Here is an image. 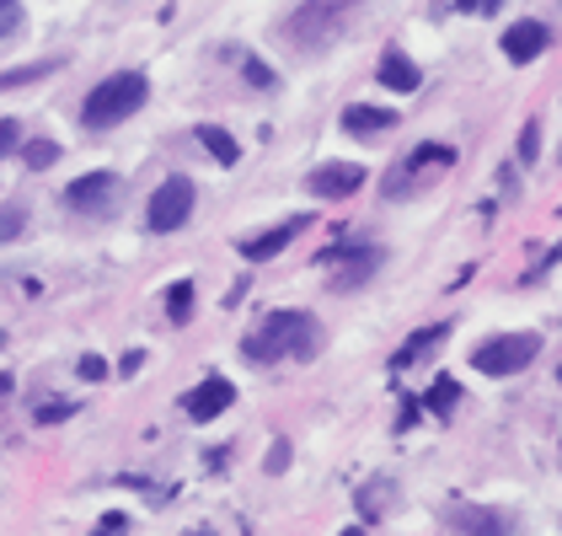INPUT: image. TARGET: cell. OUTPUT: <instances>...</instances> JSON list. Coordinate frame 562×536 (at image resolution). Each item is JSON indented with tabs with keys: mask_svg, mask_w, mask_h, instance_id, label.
I'll return each instance as SVG.
<instances>
[{
	"mask_svg": "<svg viewBox=\"0 0 562 536\" xmlns=\"http://www.w3.org/2000/svg\"><path fill=\"white\" fill-rule=\"evenodd\" d=\"M241 355L252 365L273 359H316L322 355V322L305 312H268L252 338H241Z\"/></svg>",
	"mask_w": 562,
	"mask_h": 536,
	"instance_id": "1",
	"label": "cell"
},
{
	"mask_svg": "<svg viewBox=\"0 0 562 536\" xmlns=\"http://www.w3.org/2000/svg\"><path fill=\"white\" fill-rule=\"evenodd\" d=\"M145 97H150V87H145L139 70L108 76L102 87L87 91V102H81V124H87V130H119L124 119H134V113L145 108Z\"/></svg>",
	"mask_w": 562,
	"mask_h": 536,
	"instance_id": "2",
	"label": "cell"
},
{
	"mask_svg": "<svg viewBox=\"0 0 562 536\" xmlns=\"http://www.w3.org/2000/svg\"><path fill=\"white\" fill-rule=\"evenodd\" d=\"M348 11H353V0H301L295 16H290V33H295L305 48H322L344 33Z\"/></svg>",
	"mask_w": 562,
	"mask_h": 536,
	"instance_id": "3",
	"label": "cell"
},
{
	"mask_svg": "<svg viewBox=\"0 0 562 536\" xmlns=\"http://www.w3.org/2000/svg\"><path fill=\"white\" fill-rule=\"evenodd\" d=\"M536 349H541L536 333H504V338H487L472 355V365L482 376H519V370L536 359Z\"/></svg>",
	"mask_w": 562,
	"mask_h": 536,
	"instance_id": "4",
	"label": "cell"
},
{
	"mask_svg": "<svg viewBox=\"0 0 562 536\" xmlns=\"http://www.w3.org/2000/svg\"><path fill=\"white\" fill-rule=\"evenodd\" d=\"M381 247H327L322 253V268H327V279H333V290H359L364 279H375L381 273Z\"/></svg>",
	"mask_w": 562,
	"mask_h": 536,
	"instance_id": "5",
	"label": "cell"
},
{
	"mask_svg": "<svg viewBox=\"0 0 562 536\" xmlns=\"http://www.w3.org/2000/svg\"><path fill=\"white\" fill-rule=\"evenodd\" d=\"M193 215V182L188 178H167L150 193V231H177Z\"/></svg>",
	"mask_w": 562,
	"mask_h": 536,
	"instance_id": "6",
	"label": "cell"
},
{
	"mask_svg": "<svg viewBox=\"0 0 562 536\" xmlns=\"http://www.w3.org/2000/svg\"><path fill=\"white\" fill-rule=\"evenodd\" d=\"M113 199H119V172H87V178H76L70 188H65V204L81 210V215L108 210Z\"/></svg>",
	"mask_w": 562,
	"mask_h": 536,
	"instance_id": "7",
	"label": "cell"
},
{
	"mask_svg": "<svg viewBox=\"0 0 562 536\" xmlns=\"http://www.w3.org/2000/svg\"><path fill=\"white\" fill-rule=\"evenodd\" d=\"M305 188L316 193V199H348V193H359L364 188V167L359 161H327V167H316Z\"/></svg>",
	"mask_w": 562,
	"mask_h": 536,
	"instance_id": "8",
	"label": "cell"
},
{
	"mask_svg": "<svg viewBox=\"0 0 562 536\" xmlns=\"http://www.w3.org/2000/svg\"><path fill=\"white\" fill-rule=\"evenodd\" d=\"M445 532H482V536H498V532H515V515L504 510H476V504H450L439 515Z\"/></svg>",
	"mask_w": 562,
	"mask_h": 536,
	"instance_id": "9",
	"label": "cell"
},
{
	"mask_svg": "<svg viewBox=\"0 0 562 536\" xmlns=\"http://www.w3.org/2000/svg\"><path fill=\"white\" fill-rule=\"evenodd\" d=\"M231 402H236V387H231L225 376H210L204 387H193V392L182 398V413H188V418H199V424H210V418H220Z\"/></svg>",
	"mask_w": 562,
	"mask_h": 536,
	"instance_id": "10",
	"label": "cell"
},
{
	"mask_svg": "<svg viewBox=\"0 0 562 536\" xmlns=\"http://www.w3.org/2000/svg\"><path fill=\"white\" fill-rule=\"evenodd\" d=\"M305 225H311V215H295V221H284V225H273V231H262V236H252V242H241V258L247 264H262V258H279L295 236H301Z\"/></svg>",
	"mask_w": 562,
	"mask_h": 536,
	"instance_id": "11",
	"label": "cell"
},
{
	"mask_svg": "<svg viewBox=\"0 0 562 536\" xmlns=\"http://www.w3.org/2000/svg\"><path fill=\"white\" fill-rule=\"evenodd\" d=\"M547 44H552V38H547V22H530V16H525V22H515V27L504 33V59L530 65V59H536Z\"/></svg>",
	"mask_w": 562,
	"mask_h": 536,
	"instance_id": "12",
	"label": "cell"
},
{
	"mask_svg": "<svg viewBox=\"0 0 562 536\" xmlns=\"http://www.w3.org/2000/svg\"><path fill=\"white\" fill-rule=\"evenodd\" d=\"M375 81H381V87H391V91H418V87H424V70H418L402 48L391 44L386 54H381V65H375Z\"/></svg>",
	"mask_w": 562,
	"mask_h": 536,
	"instance_id": "13",
	"label": "cell"
},
{
	"mask_svg": "<svg viewBox=\"0 0 562 536\" xmlns=\"http://www.w3.org/2000/svg\"><path fill=\"white\" fill-rule=\"evenodd\" d=\"M391 124H396V113H391V108H375V102H353V108H344V130L359 134V139H375V134H386Z\"/></svg>",
	"mask_w": 562,
	"mask_h": 536,
	"instance_id": "14",
	"label": "cell"
},
{
	"mask_svg": "<svg viewBox=\"0 0 562 536\" xmlns=\"http://www.w3.org/2000/svg\"><path fill=\"white\" fill-rule=\"evenodd\" d=\"M445 333H450V322H434V327H424V333H413V338H407V344H402V349L391 355V365H396V370H407L413 359L429 355V349L439 344V338H445Z\"/></svg>",
	"mask_w": 562,
	"mask_h": 536,
	"instance_id": "15",
	"label": "cell"
},
{
	"mask_svg": "<svg viewBox=\"0 0 562 536\" xmlns=\"http://www.w3.org/2000/svg\"><path fill=\"white\" fill-rule=\"evenodd\" d=\"M199 145H204V150L215 156L220 167H236V156H241V145H236L231 134L220 130V124H199Z\"/></svg>",
	"mask_w": 562,
	"mask_h": 536,
	"instance_id": "16",
	"label": "cell"
},
{
	"mask_svg": "<svg viewBox=\"0 0 562 536\" xmlns=\"http://www.w3.org/2000/svg\"><path fill=\"white\" fill-rule=\"evenodd\" d=\"M353 504H359L364 526H375V521L386 515V504H391V483H386V478H381V483H364V489L353 493Z\"/></svg>",
	"mask_w": 562,
	"mask_h": 536,
	"instance_id": "17",
	"label": "cell"
},
{
	"mask_svg": "<svg viewBox=\"0 0 562 536\" xmlns=\"http://www.w3.org/2000/svg\"><path fill=\"white\" fill-rule=\"evenodd\" d=\"M59 70V59H38V65H16V70H0V91H16V87H33Z\"/></svg>",
	"mask_w": 562,
	"mask_h": 536,
	"instance_id": "18",
	"label": "cell"
},
{
	"mask_svg": "<svg viewBox=\"0 0 562 536\" xmlns=\"http://www.w3.org/2000/svg\"><path fill=\"white\" fill-rule=\"evenodd\" d=\"M456 398H461V381L439 376V381H434V392L424 398V407H429V413H439V418H450V407H456Z\"/></svg>",
	"mask_w": 562,
	"mask_h": 536,
	"instance_id": "19",
	"label": "cell"
},
{
	"mask_svg": "<svg viewBox=\"0 0 562 536\" xmlns=\"http://www.w3.org/2000/svg\"><path fill=\"white\" fill-rule=\"evenodd\" d=\"M456 161V150L450 145H418L413 156H407V172H424V167H450Z\"/></svg>",
	"mask_w": 562,
	"mask_h": 536,
	"instance_id": "20",
	"label": "cell"
},
{
	"mask_svg": "<svg viewBox=\"0 0 562 536\" xmlns=\"http://www.w3.org/2000/svg\"><path fill=\"white\" fill-rule=\"evenodd\" d=\"M167 316H172V322H188V316H193V284H188V279H177L172 290H167Z\"/></svg>",
	"mask_w": 562,
	"mask_h": 536,
	"instance_id": "21",
	"label": "cell"
},
{
	"mask_svg": "<svg viewBox=\"0 0 562 536\" xmlns=\"http://www.w3.org/2000/svg\"><path fill=\"white\" fill-rule=\"evenodd\" d=\"M22 161H27L33 172H38V167H54V161H59V145H54V139H27V145H22Z\"/></svg>",
	"mask_w": 562,
	"mask_h": 536,
	"instance_id": "22",
	"label": "cell"
},
{
	"mask_svg": "<svg viewBox=\"0 0 562 536\" xmlns=\"http://www.w3.org/2000/svg\"><path fill=\"white\" fill-rule=\"evenodd\" d=\"M22 231H27V210H22V204H5V210H0V247L16 242Z\"/></svg>",
	"mask_w": 562,
	"mask_h": 536,
	"instance_id": "23",
	"label": "cell"
},
{
	"mask_svg": "<svg viewBox=\"0 0 562 536\" xmlns=\"http://www.w3.org/2000/svg\"><path fill=\"white\" fill-rule=\"evenodd\" d=\"M381 193H386V199H407V193H413V172H407V161H402V167H391V178L381 182Z\"/></svg>",
	"mask_w": 562,
	"mask_h": 536,
	"instance_id": "24",
	"label": "cell"
},
{
	"mask_svg": "<svg viewBox=\"0 0 562 536\" xmlns=\"http://www.w3.org/2000/svg\"><path fill=\"white\" fill-rule=\"evenodd\" d=\"M536 156H541V124L530 119V124L519 130V161H536Z\"/></svg>",
	"mask_w": 562,
	"mask_h": 536,
	"instance_id": "25",
	"label": "cell"
},
{
	"mask_svg": "<svg viewBox=\"0 0 562 536\" xmlns=\"http://www.w3.org/2000/svg\"><path fill=\"white\" fill-rule=\"evenodd\" d=\"M241 76H247V81H252V87H258V91H268V87H273V70H268L262 59H252V54L241 59Z\"/></svg>",
	"mask_w": 562,
	"mask_h": 536,
	"instance_id": "26",
	"label": "cell"
},
{
	"mask_svg": "<svg viewBox=\"0 0 562 536\" xmlns=\"http://www.w3.org/2000/svg\"><path fill=\"white\" fill-rule=\"evenodd\" d=\"M33 418H38V424H65V418H76V402H44Z\"/></svg>",
	"mask_w": 562,
	"mask_h": 536,
	"instance_id": "27",
	"label": "cell"
},
{
	"mask_svg": "<svg viewBox=\"0 0 562 536\" xmlns=\"http://www.w3.org/2000/svg\"><path fill=\"white\" fill-rule=\"evenodd\" d=\"M22 27V0H0V38H11Z\"/></svg>",
	"mask_w": 562,
	"mask_h": 536,
	"instance_id": "28",
	"label": "cell"
},
{
	"mask_svg": "<svg viewBox=\"0 0 562 536\" xmlns=\"http://www.w3.org/2000/svg\"><path fill=\"white\" fill-rule=\"evenodd\" d=\"M290 467V440H273L268 446V461H262V472H284Z\"/></svg>",
	"mask_w": 562,
	"mask_h": 536,
	"instance_id": "29",
	"label": "cell"
},
{
	"mask_svg": "<svg viewBox=\"0 0 562 536\" xmlns=\"http://www.w3.org/2000/svg\"><path fill=\"white\" fill-rule=\"evenodd\" d=\"M81 376H87V381H102V376H108V365H102L97 355H87L81 359Z\"/></svg>",
	"mask_w": 562,
	"mask_h": 536,
	"instance_id": "30",
	"label": "cell"
},
{
	"mask_svg": "<svg viewBox=\"0 0 562 536\" xmlns=\"http://www.w3.org/2000/svg\"><path fill=\"white\" fill-rule=\"evenodd\" d=\"M11 145H16V124H11V119H0V156H5Z\"/></svg>",
	"mask_w": 562,
	"mask_h": 536,
	"instance_id": "31",
	"label": "cell"
},
{
	"mask_svg": "<svg viewBox=\"0 0 562 536\" xmlns=\"http://www.w3.org/2000/svg\"><path fill=\"white\" fill-rule=\"evenodd\" d=\"M413 418H418V402L407 398V402H402V418H396V429H413Z\"/></svg>",
	"mask_w": 562,
	"mask_h": 536,
	"instance_id": "32",
	"label": "cell"
},
{
	"mask_svg": "<svg viewBox=\"0 0 562 536\" xmlns=\"http://www.w3.org/2000/svg\"><path fill=\"white\" fill-rule=\"evenodd\" d=\"M456 5H461V11H482V16L498 11V0H456Z\"/></svg>",
	"mask_w": 562,
	"mask_h": 536,
	"instance_id": "33",
	"label": "cell"
},
{
	"mask_svg": "<svg viewBox=\"0 0 562 536\" xmlns=\"http://www.w3.org/2000/svg\"><path fill=\"white\" fill-rule=\"evenodd\" d=\"M102 532H130V515H102Z\"/></svg>",
	"mask_w": 562,
	"mask_h": 536,
	"instance_id": "34",
	"label": "cell"
},
{
	"mask_svg": "<svg viewBox=\"0 0 562 536\" xmlns=\"http://www.w3.org/2000/svg\"><path fill=\"white\" fill-rule=\"evenodd\" d=\"M552 258H562V247H558V253H552Z\"/></svg>",
	"mask_w": 562,
	"mask_h": 536,
	"instance_id": "35",
	"label": "cell"
},
{
	"mask_svg": "<svg viewBox=\"0 0 562 536\" xmlns=\"http://www.w3.org/2000/svg\"><path fill=\"white\" fill-rule=\"evenodd\" d=\"M558 381H562V365H558Z\"/></svg>",
	"mask_w": 562,
	"mask_h": 536,
	"instance_id": "36",
	"label": "cell"
},
{
	"mask_svg": "<svg viewBox=\"0 0 562 536\" xmlns=\"http://www.w3.org/2000/svg\"><path fill=\"white\" fill-rule=\"evenodd\" d=\"M558 461H562V446H558Z\"/></svg>",
	"mask_w": 562,
	"mask_h": 536,
	"instance_id": "37",
	"label": "cell"
}]
</instances>
